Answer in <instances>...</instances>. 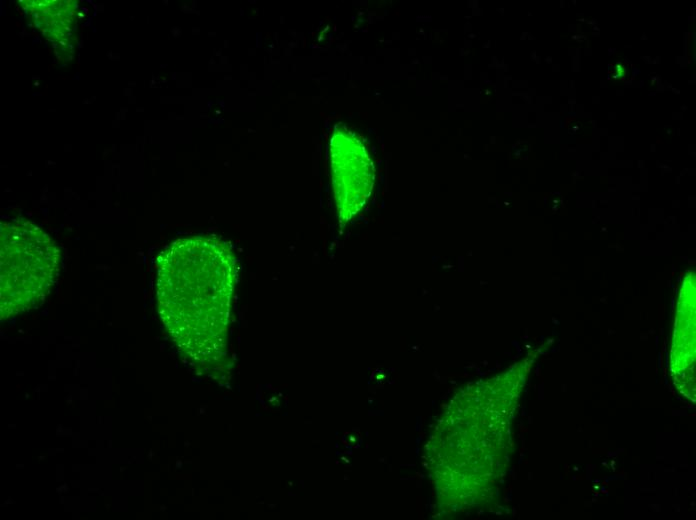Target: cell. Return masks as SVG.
Returning <instances> with one entry per match:
<instances>
[{
	"mask_svg": "<svg viewBox=\"0 0 696 520\" xmlns=\"http://www.w3.org/2000/svg\"><path fill=\"white\" fill-rule=\"evenodd\" d=\"M58 256L51 239L37 226L29 222L2 226V297L10 292L31 297L45 291L56 276Z\"/></svg>",
	"mask_w": 696,
	"mask_h": 520,
	"instance_id": "cell-1",
	"label": "cell"
}]
</instances>
